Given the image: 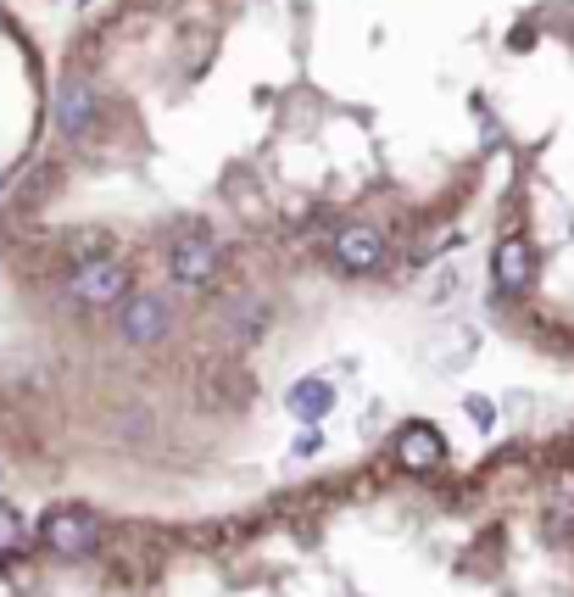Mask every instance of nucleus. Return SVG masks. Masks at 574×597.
<instances>
[{
  "label": "nucleus",
  "instance_id": "nucleus-1",
  "mask_svg": "<svg viewBox=\"0 0 574 597\" xmlns=\"http://www.w3.org/2000/svg\"><path fill=\"white\" fill-rule=\"evenodd\" d=\"M530 280H535V252H530V241H524V235H502V241L491 246V291H496L502 302H513V296L530 291Z\"/></svg>",
  "mask_w": 574,
  "mask_h": 597
}]
</instances>
